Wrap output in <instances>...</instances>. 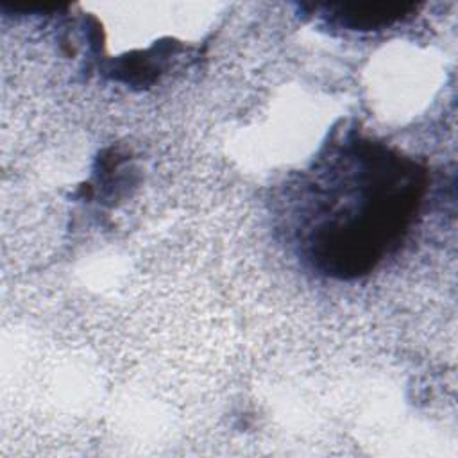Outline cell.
Listing matches in <instances>:
<instances>
[{
  "instance_id": "cell-1",
  "label": "cell",
  "mask_w": 458,
  "mask_h": 458,
  "mask_svg": "<svg viewBox=\"0 0 458 458\" xmlns=\"http://www.w3.org/2000/svg\"><path fill=\"white\" fill-rule=\"evenodd\" d=\"M426 182L415 159L352 131L336 132L295 186L299 254L336 279L372 272L406 238Z\"/></svg>"
},
{
  "instance_id": "cell-2",
  "label": "cell",
  "mask_w": 458,
  "mask_h": 458,
  "mask_svg": "<svg viewBox=\"0 0 458 458\" xmlns=\"http://www.w3.org/2000/svg\"><path fill=\"white\" fill-rule=\"evenodd\" d=\"M329 27L345 30H381L413 16L420 4L404 0H356L306 5Z\"/></svg>"
}]
</instances>
